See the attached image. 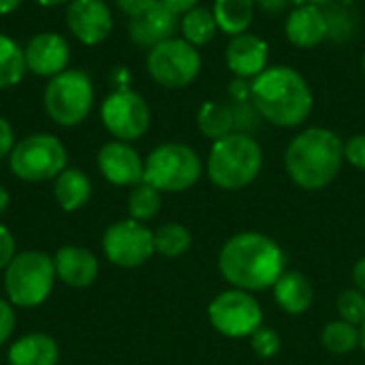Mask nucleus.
Returning a JSON list of instances; mask_svg holds the SVG:
<instances>
[{
    "instance_id": "nucleus-1",
    "label": "nucleus",
    "mask_w": 365,
    "mask_h": 365,
    "mask_svg": "<svg viewBox=\"0 0 365 365\" xmlns=\"http://www.w3.org/2000/svg\"><path fill=\"white\" fill-rule=\"evenodd\" d=\"M287 257L278 242L272 237L244 231L229 237L218 255L220 276L233 287L248 293L272 289L284 274Z\"/></svg>"
},
{
    "instance_id": "nucleus-2",
    "label": "nucleus",
    "mask_w": 365,
    "mask_h": 365,
    "mask_svg": "<svg viewBox=\"0 0 365 365\" xmlns=\"http://www.w3.org/2000/svg\"><path fill=\"white\" fill-rule=\"evenodd\" d=\"M250 101L261 120L278 128L302 126L314 109L308 79L289 64L267 66L250 81Z\"/></svg>"
},
{
    "instance_id": "nucleus-3",
    "label": "nucleus",
    "mask_w": 365,
    "mask_h": 365,
    "mask_svg": "<svg viewBox=\"0 0 365 365\" xmlns=\"http://www.w3.org/2000/svg\"><path fill=\"white\" fill-rule=\"evenodd\" d=\"M344 165V141L325 126L299 130L284 150V169L302 190H323Z\"/></svg>"
},
{
    "instance_id": "nucleus-4",
    "label": "nucleus",
    "mask_w": 365,
    "mask_h": 365,
    "mask_svg": "<svg viewBox=\"0 0 365 365\" xmlns=\"http://www.w3.org/2000/svg\"><path fill=\"white\" fill-rule=\"evenodd\" d=\"M263 148L250 133H231L212 141L205 171L220 190H242L263 171Z\"/></svg>"
},
{
    "instance_id": "nucleus-5",
    "label": "nucleus",
    "mask_w": 365,
    "mask_h": 365,
    "mask_svg": "<svg viewBox=\"0 0 365 365\" xmlns=\"http://www.w3.org/2000/svg\"><path fill=\"white\" fill-rule=\"evenodd\" d=\"M56 282L53 259L38 250L17 252L4 269V293L17 308L41 306Z\"/></svg>"
},
{
    "instance_id": "nucleus-6",
    "label": "nucleus",
    "mask_w": 365,
    "mask_h": 365,
    "mask_svg": "<svg viewBox=\"0 0 365 365\" xmlns=\"http://www.w3.org/2000/svg\"><path fill=\"white\" fill-rule=\"evenodd\" d=\"M203 173L201 156L186 143L156 145L143 165V182L160 192H184L192 188Z\"/></svg>"
},
{
    "instance_id": "nucleus-7",
    "label": "nucleus",
    "mask_w": 365,
    "mask_h": 365,
    "mask_svg": "<svg viewBox=\"0 0 365 365\" xmlns=\"http://www.w3.org/2000/svg\"><path fill=\"white\" fill-rule=\"evenodd\" d=\"M94 105V86L88 73L77 68H66L51 77L43 90L45 113L58 126L81 124Z\"/></svg>"
},
{
    "instance_id": "nucleus-8",
    "label": "nucleus",
    "mask_w": 365,
    "mask_h": 365,
    "mask_svg": "<svg viewBox=\"0 0 365 365\" xmlns=\"http://www.w3.org/2000/svg\"><path fill=\"white\" fill-rule=\"evenodd\" d=\"M68 163L64 143L47 133H34L15 143L9 154V169L21 182L56 180Z\"/></svg>"
},
{
    "instance_id": "nucleus-9",
    "label": "nucleus",
    "mask_w": 365,
    "mask_h": 365,
    "mask_svg": "<svg viewBox=\"0 0 365 365\" xmlns=\"http://www.w3.org/2000/svg\"><path fill=\"white\" fill-rule=\"evenodd\" d=\"M148 75L167 90H182L197 81L203 68L201 51L184 41L182 36L167 38L152 49H148L145 58Z\"/></svg>"
},
{
    "instance_id": "nucleus-10",
    "label": "nucleus",
    "mask_w": 365,
    "mask_h": 365,
    "mask_svg": "<svg viewBox=\"0 0 365 365\" xmlns=\"http://www.w3.org/2000/svg\"><path fill=\"white\" fill-rule=\"evenodd\" d=\"M212 327L225 338H250L263 325V308L252 293L242 289L222 291L207 306Z\"/></svg>"
},
{
    "instance_id": "nucleus-11",
    "label": "nucleus",
    "mask_w": 365,
    "mask_h": 365,
    "mask_svg": "<svg viewBox=\"0 0 365 365\" xmlns=\"http://www.w3.org/2000/svg\"><path fill=\"white\" fill-rule=\"evenodd\" d=\"M101 120L109 135L128 143L148 133L152 124V111L139 92L130 88H118L103 101Z\"/></svg>"
},
{
    "instance_id": "nucleus-12",
    "label": "nucleus",
    "mask_w": 365,
    "mask_h": 365,
    "mask_svg": "<svg viewBox=\"0 0 365 365\" xmlns=\"http://www.w3.org/2000/svg\"><path fill=\"white\" fill-rule=\"evenodd\" d=\"M197 128L203 137L218 141L231 133H250L257 130L261 115L255 109L252 101H237V98H220V101H205L197 111Z\"/></svg>"
},
{
    "instance_id": "nucleus-13",
    "label": "nucleus",
    "mask_w": 365,
    "mask_h": 365,
    "mask_svg": "<svg viewBox=\"0 0 365 365\" xmlns=\"http://www.w3.org/2000/svg\"><path fill=\"white\" fill-rule=\"evenodd\" d=\"M103 252L118 267H141L156 252L154 233L133 218L118 220L103 233Z\"/></svg>"
},
{
    "instance_id": "nucleus-14",
    "label": "nucleus",
    "mask_w": 365,
    "mask_h": 365,
    "mask_svg": "<svg viewBox=\"0 0 365 365\" xmlns=\"http://www.w3.org/2000/svg\"><path fill=\"white\" fill-rule=\"evenodd\" d=\"M66 26L83 45L103 43L113 30V15L105 0H71L66 9Z\"/></svg>"
},
{
    "instance_id": "nucleus-15",
    "label": "nucleus",
    "mask_w": 365,
    "mask_h": 365,
    "mask_svg": "<svg viewBox=\"0 0 365 365\" xmlns=\"http://www.w3.org/2000/svg\"><path fill=\"white\" fill-rule=\"evenodd\" d=\"M225 64L233 77L252 81L269 66V45L250 30L231 36L225 47Z\"/></svg>"
},
{
    "instance_id": "nucleus-16",
    "label": "nucleus",
    "mask_w": 365,
    "mask_h": 365,
    "mask_svg": "<svg viewBox=\"0 0 365 365\" xmlns=\"http://www.w3.org/2000/svg\"><path fill=\"white\" fill-rule=\"evenodd\" d=\"M26 68L38 77H56L66 71L71 60V47L58 32H38L24 47Z\"/></svg>"
},
{
    "instance_id": "nucleus-17",
    "label": "nucleus",
    "mask_w": 365,
    "mask_h": 365,
    "mask_svg": "<svg viewBox=\"0 0 365 365\" xmlns=\"http://www.w3.org/2000/svg\"><path fill=\"white\" fill-rule=\"evenodd\" d=\"M96 163H98L103 178L113 186H137L139 182H143L145 160L126 141L113 139L105 143L98 150Z\"/></svg>"
},
{
    "instance_id": "nucleus-18",
    "label": "nucleus",
    "mask_w": 365,
    "mask_h": 365,
    "mask_svg": "<svg viewBox=\"0 0 365 365\" xmlns=\"http://www.w3.org/2000/svg\"><path fill=\"white\" fill-rule=\"evenodd\" d=\"M287 41L297 49H314L329 38V19L325 6L297 4L287 13L284 19Z\"/></svg>"
},
{
    "instance_id": "nucleus-19",
    "label": "nucleus",
    "mask_w": 365,
    "mask_h": 365,
    "mask_svg": "<svg viewBox=\"0 0 365 365\" xmlns=\"http://www.w3.org/2000/svg\"><path fill=\"white\" fill-rule=\"evenodd\" d=\"M178 17L163 4V0H150L139 13L128 17V36L135 45L152 49L154 45L173 36Z\"/></svg>"
},
{
    "instance_id": "nucleus-20",
    "label": "nucleus",
    "mask_w": 365,
    "mask_h": 365,
    "mask_svg": "<svg viewBox=\"0 0 365 365\" xmlns=\"http://www.w3.org/2000/svg\"><path fill=\"white\" fill-rule=\"evenodd\" d=\"M56 278L73 289L90 287L98 276V259L81 246H62L53 255Z\"/></svg>"
},
{
    "instance_id": "nucleus-21",
    "label": "nucleus",
    "mask_w": 365,
    "mask_h": 365,
    "mask_svg": "<svg viewBox=\"0 0 365 365\" xmlns=\"http://www.w3.org/2000/svg\"><path fill=\"white\" fill-rule=\"evenodd\" d=\"M272 289H274L276 304L287 314L299 317V314L308 312L314 304V287L299 272H284Z\"/></svg>"
},
{
    "instance_id": "nucleus-22",
    "label": "nucleus",
    "mask_w": 365,
    "mask_h": 365,
    "mask_svg": "<svg viewBox=\"0 0 365 365\" xmlns=\"http://www.w3.org/2000/svg\"><path fill=\"white\" fill-rule=\"evenodd\" d=\"M6 359L9 365H56L60 351L47 334H28L11 344Z\"/></svg>"
},
{
    "instance_id": "nucleus-23",
    "label": "nucleus",
    "mask_w": 365,
    "mask_h": 365,
    "mask_svg": "<svg viewBox=\"0 0 365 365\" xmlns=\"http://www.w3.org/2000/svg\"><path fill=\"white\" fill-rule=\"evenodd\" d=\"M212 13L218 24V30L231 38L250 30L257 4L255 0H214Z\"/></svg>"
},
{
    "instance_id": "nucleus-24",
    "label": "nucleus",
    "mask_w": 365,
    "mask_h": 365,
    "mask_svg": "<svg viewBox=\"0 0 365 365\" xmlns=\"http://www.w3.org/2000/svg\"><path fill=\"white\" fill-rule=\"evenodd\" d=\"M92 184L90 178L79 169H64L53 180V197L64 212H77L90 201Z\"/></svg>"
},
{
    "instance_id": "nucleus-25",
    "label": "nucleus",
    "mask_w": 365,
    "mask_h": 365,
    "mask_svg": "<svg viewBox=\"0 0 365 365\" xmlns=\"http://www.w3.org/2000/svg\"><path fill=\"white\" fill-rule=\"evenodd\" d=\"M180 30H182V38L188 41L190 45H195L197 49L210 45L216 38V34L220 32L218 24L214 19V13L207 6H195L192 11L182 15Z\"/></svg>"
},
{
    "instance_id": "nucleus-26",
    "label": "nucleus",
    "mask_w": 365,
    "mask_h": 365,
    "mask_svg": "<svg viewBox=\"0 0 365 365\" xmlns=\"http://www.w3.org/2000/svg\"><path fill=\"white\" fill-rule=\"evenodd\" d=\"M26 73L24 47H19L11 36L0 34V90L17 86Z\"/></svg>"
},
{
    "instance_id": "nucleus-27",
    "label": "nucleus",
    "mask_w": 365,
    "mask_h": 365,
    "mask_svg": "<svg viewBox=\"0 0 365 365\" xmlns=\"http://www.w3.org/2000/svg\"><path fill=\"white\" fill-rule=\"evenodd\" d=\"M160 205H163V192L148 182H139L137 186H133L126 201L128 216L137 222L152 220L160 212Z\"/></svg>"
},
{
    "instance_id": "nucleus-28",
    "label": "nucleus",
    "mask_w": 365,
    "mask_h": 365,
    "mask_svg": "<svg viewBox=\"0 0 365 365\" xmlns=\"http://www.w3.org/2000/svg\"><path fill=\"white\" fill-rule=\"evenodd\" d=\"M192 244L190 231L180 222H167L154 231V250L167 259L182 257Z\"/></svg>"
},
{
    "instance_id": "nucleus-29",
    "label": "nucleus",
    "mask_w": 365,
    "mask_h": 365,
    "mask_svg": "<svg viewBox=\"0 0 365 365\" xmlns=\"http://www.w3.org/2000/svg\"><path fill=\"white\" fill-rule=\"evenodd\" d=\"M321 342L331 355H349L361 344V334H359V327L340 319V321H331L325 325Z\"/></svg>"
},
{
    "instance_id": "nucleus-30",
    "label": "nucleus",
    "mask_w": 365,
    "mask_h": 365,
    "mask_svg": "<svg viewBox=\"0 0 365 365\" xmlns=\"http://www.w3.org/2000/svg\"><path fill=\"white\" fill-rule=\"evenodd\" d=\"M338 314L342 321L361 327L365 323V293L357 291V289H346L338 295L336 302Z\"/></svg>"
},
{
    "instance_id": "nucleus-31",
    "label": "nucleus",
    "mask_w": 365,
    "mask_h": 365,
    "mask_svg": "<svg viewBox=\"0 0 365 365\" xmlns=\"http://www.w3.org/2000/svg\"><path fill=\"white\" fill-rule=\"evenodd\" d=\"M280 346H282V340L280 336L276 334V329L272 327H265L261 325L257 331H252L250 336V349L255 351L257 357L261 359H272L280 353Z\"/></svg>"
},
{
    "instance_id": "nucleus-32",
    "label": "nucleus",
    "mask_w": 365,
    "mask_h": 365,
    "mask_svg": "<svg viewBox=\"0 0 365 365\" xmlns=\"http://www.w3.org/2000/svg\"><path fill=\"white\" fill-rule=\"evenodd\" d=\"M344 163L365 171V133L353 135L344 141Z\"/></svg>"
},
{
    "instance_id": "nucleus-33",
    "label": "nucleus",
    "mask_w": 365,
    "mask_h": 365,
    "mask_svg": "<svg viewBox=\"0 0 365 365\" xmlns=\"http://www.w3.org/2000/svg\"><path fill=\"white\" fill-rule=\"evenodd\" d=\"M15 331V310L11 302L0 299V346L13 336Z\"/></svg>"
},
{
    "instance_id": "nucleus-34",
    "label": "nucleus",
    "mask_w": 365,
    "mask_h": 365,
    "mask_svg": "<svg viewBox=\"0 0 365 365\" xmlns=\"http://www.w3.org/2000/svg\"><path fill=\"white\" fill-rule=\"evenodd\" d=\"M15 237L13 233L0 225V269H6V265L15 259Z\"/></svg>"
},
{
    "instance_id": "nucleus-35",
    "label": "nucleus",
    "mask_w": 365,
    "mask_h": 365,
    "mask_svg": "<svg viewBox=\"0 0 365 365\" xmlns=\"http://www.w3.org/2000/svg\"><path fill=\"white\" fill-rule=\"evenodd\" d=\"M15 148V133H13V126L9 124L6 118L0 115V160L2 158H9V154L13 152Z\"/></svg>"
},
{
    "instance_id": "nucleus-36",
    "label": "nucleus",
    "mask_w": 365,
    "mask_h": 365,
    "mask_svg": "<svg viewBox=\"0 0 365 365\" xmlns=\"http://www.w3.org/2000/svg\"><path fill=\"white\" fill-rule=\"evenodd\" d=\"M257 9H261L267 15H280L284 11H289L291 6H297L299 0H255Z\"/></svg>"
},
{
    "instance_id": "nucleus-37",
    "label": "nucleus",
    "mask_w": 365,
    "mask_h": 365,
    "mask_svg": "<svg viewBox=\"0 0 365 365\" xmlns=\"http://www.w3.org/2000/svg\"><path fill=\"white\" fill-rule=\"evenodd\" d=\"M163 4L178 17V15H186L195 6H199V0H163Z\"/></svg>"
},
{
    "instance_id": "nucleus-38",
    "label": "nucleus",
    "mask_w": 365,
    "mask_h": 365,
    "mask_svg": "<svg viewBox=\"0 0 365 365\" xmlns=\"http://www.w3.org/2000/svg\"><path fill=\"white\" fill-rule=\"evenodd\" d=\"M150 0H115L118 9L126 15V17H133L135 13H139Z\"/></svg>"
},
{
    "instance_id": "nucleus-39",
    "label": "nucleus",
    "mask_w": 365,
    "mask_h": 365,
    "mask_svg": "<svg viewBox=\"0 0 365 365\" xmlns=\"http://www.w3.org/2000/svg\"><path fill=\"white\" fill-rule=\"evenodd\" d=\"M351 276H353V284H355V289H357V291H361V293H365V257L364 259H359V261L353 265Z\"/></svg>"
},
{
    "instance_id": "nucleus-40",
    "label": "nucleus",
    "mask_w": 365,
    "mask_h": 365,
    "mask_svg": "<svg viewBox=\"0 0 365 365\" xmlns=\"http://www.w3.org/2000/svg\"><path fill=\"white\" fill-rule=\"evenodd\" d=\"M19 4H21V0H0V15L13 13Z\"/></svg>"
},
{
    "instance_id": "nucleus-41",
    "label": "nucleus",
    "mask_w": 365,
    "mask_h": 365,
    "mask_svg": "<svg viewBox=\"0 0 365 365\" xmlns=\"http://www.w3.org/2000/svg\"><path fill=\"white\" fill-rule=\"evenodd\" d=\"M6 207H9V192L4 186H0V216L6 212Z\"/></svg>"
},
{
    "instance_id": "nucleus-42",
    "label": "nucleus",
    "mask_w": 365,
    "mask_h": 365,
    "mask_svg": "<svg viewBox=\"0 0 365 365\" xmlns=\"http://www.w3.org/2000/svg\"><path fill=\"white\" fill-rule=\"evenodd\" d=\"M36 4H41V6H60V4H64L66 0H34Z\"/></svg>"
},
{
    "instance_id": "nucleus-43",
    "label": "nucleus",
    "mask_w": 365,
    "mask_h": 365,
    "mask_svg": "<svg viewBox=\"0 0 365 365\" xmlns=\"http://www.w3.org/2000/svg\"><path fill=\"white\" fill-rule=\"evenodd\" d=\"M304 2L317 4V6H327V4H331V2H336V0H299V4H304Z\"/></svg>"
},
{
    "instance_id": "nucleus-44",
    "label": "nucleus",
    "mask_w": 365,
    "mask_h": 365,
    "mask_svg": "<svg viewBox=\"0 0 365 365\" xmlns=\"http://www.w3.org/2000/svg\"><path fill=\"white\" fill-rule=\"evenodd\" d=\"M359 334H361V344H359V346L365 351V323L359 327Z\"/></svg>"
},
{
    "instance_id": "nucleus-45",
    "label": "nucleus",
    "mask_w": 365,
    "mask_h": 365,
    "mask_svg": "<svg viewBox=\"0 0 365 365\" xmlns=\"http://www.w3.org/2000/svg\"><path fill=\"white\" fill-rule=\"evenodd\" d=\"M361 71H364V75H365V53H364V58H361Z\"/></svg>"
}]
</instances>
